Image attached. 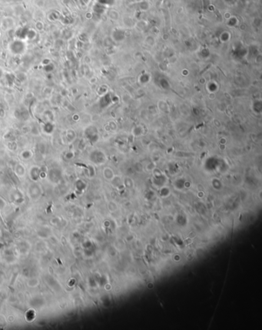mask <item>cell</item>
I'll list each match as a JSON object with an SVG mask.
<instances>
[{
  "instance_id": "obj_1",
  "label": "cell",
  "mask_w": 262,
  "mask_h": 330,
  "mask_svg": "<svg viewBox=\"0 0 262 330\" xmlns=\"http://www.w3.org/2000/svg\"><path fill=\"white\" fill-rule=\"evenodd\" d=\"M9 49V51L12 52V54H13L15 56H19V55H22L25 52L26 44L24 42V40L17 38V39L12 40L10 42Z\"/></svg>"
},
{
  "instance_id": "obj_2",
  "label": "cell",
  "mask_w": 262,
  "mask_h": 330,
  "mask_svg": "<svg viewBox=\"0 0 262 330\" xmlns=\"http://www.w3.org/2000/svg\"><path fill=\"white\" fill-rule=\"evenodd\" d=\"M77 138V133L75 129H68L65 132V141L68 144H71L75 142Z\"/></svg>"
},
{
  "instance_id": "obj_3",
  "label": "cell",
  "mask_w": 262,
  "mask_h": 330,
  "mask_svg": "<svg viewBox=\"0 0 262 330\" xmlns=\"http://www.w3.org/2000/svg\"><path fill=\"white\" fill-rule=\"evenodd\" d=\"M55 130V125L52 122H43L42 125V133L46 135H51Z\"/></svg>"
},
{
  "instance_id": "obj_4",
  "label": "cell",
  "mask_w": 262,
  "mask_h": 330,
  "mask_svg": "<svg viewBox=\"0 0 262 330\" xmlns=\"http://www.w3.org/2000/svg\"><path fill=\"white\" fill-rule=\"evenodd\" d=\"M42 116L44 118V122H52L55 120V114L51 110L46 109L42 112Z\"/></svg>"
},
{
  "instance_id": "obj_5",
  "label": "cell",
  "mask_w": 262,
  "mask_h": 330,
  "mask_svg": "<svg viewBox=\"0 0 262 330\" xmlns=\"http://www.w3.org/2000/svg\"><path fill=\"white\" fill-rule=\"evenodd\" d=\"M15 112H18L17 115H15V116L18 118L19 119L21 120H27L29 119V112L27 110H21L19 109V110H16Z\"/></svg>"
},
{
  "instance_id": "obj_6",
  "label": "cell",
  "mask_w": 262,
  "mask_h": 330,
  "mask_svg": "<svg viewBox=\"0 0 262 330\" xmlns=\"http://www.w3.org/2000/svg\"><path fill=\"white\" fill-rule=\"evenodd\" d=\"M6 147H7L8 149L9 150H11V151H14V150H16L18 148V145L17 143H16V142H15V140H13V139H11V140H8L7 141V143H6Z\"/></svg>"
},
{
  "instance_id": "obj_7",
  "label": "cell",
  "mask_w": 262,
  "mask_h": 330,
  "mask_svg": "<svg viewBox=\"0 0 262 330\" xmlns=\"http://www.w3.org/2000/svg\"><path fill=\"white\" fill-rule=\"evenodd\" d=\"M20 155H21V156L22 157V159L27 160V159H29L31 156H33V152L29 149H25V150H23Z\"/></svg>"
},
{
  "instance_id": "obj_8",
  "label": "cell",
  "mask_w": 262,
  "mask_h": 330,
  "mask_svg": "<svg viewBox=\"0 0 262 330\" xmlns=\"http://www.w3.org/2000/svg\"><path fill=\"white\" fill-rule=\"evenodd\" d=\"M36 36H37L36 31L33 30V29H28L26 38H28V39H34V38L36 37Z\"/></svg>"
},
{
  "instance_id": "obj_9",
  "label": "cell",
  "mask_w": 262,
  "mask_h": 330,
  "mask_svg": "<svg viewBox=\"0 0 262 330\" xmlns=\"http://www.w3.org/2000/svg\"><path fill=\"white\" fill-rule=\"evenodd\" d=\"M43 69H44V71L46 72V73H52L54 69H55V65H54V64H52V62H50V63L44 65V66H43Z\"/></svg>"
},
{
  "instance_id": "obj_10",
  "label": "cell",
  "mask_w": 262,
  "mask_h": 330,
  "mask_svg": "<svg viewBox=\"0 0 262 330\" xmlns=\"http://www.w3.org/2000/svg\"><path fill=\"white\" fill-rule=\"evenodd\" d=\"M22 133H25V134H29V133H31V131H32V126H30V125H24V126H22Z\"/></svg>"
},
{
  "instance_id": "obj_11",
  "label": "cell",
  "mask_w": 262,
  "mask_h": 330,
  "mask_svg": "<svg viewBox=\"0 0 262 330\" xmlns=\"http://www.w3.org/2000/svg\"><path fill=\"white\" fill-rule=\"evenodd\" d=\"M6 110L3 107L0 106V118L1 119H4V118L6 117Z\"/></svg>"
},
{
  "instance_id": "obj_12",
  "label": "cell",
  "mask_w": 262,
  "mask_h": 330,
  "mask_svg": "<svg viewBox=\"0 0 262 330\" xmlns=\"http://www.w3.org/2000/svg\"><path fill=\"white\" fill-rule=\"evenodd\" d=\"M48 88L49 87H46V88L43 89V94H45L46 96H49V95L52 94V89H51L50 91H48Z\"/></svg>"
},
{
  "instance_id": "obj_13",
  "label": "cell",
  "mask_w": 262,
  "mask_h": 330,
  "mask_svg": "<svg viewBox=\"0 0 262 330\" xmlns=\"http://www.w3.org/2000/svg\"><path fill=\"white\" fill-rule=\"evenodd\" d=\"M36 28L37 29H38V31H41L43 29V28H44V26H43V23L41 22H38L36 23Z\"/></svg>"
},
{
  "instance_id": "obj_14",
  "label": "cell",
  "mask_w": 262,
  "mask_h": 330,
  "mask_svg": "<svg viewBox=\"0 0 262 330\" xmlns=\"http://www.w3.org/2000/svg\"><path fill=\"white\" fill-rule=\"evenodd\" d=\"M4 75H5V71H4V69L2 67H1V66H0V80H1L2 78H3Z\"/></svg>"
},
{
  "instance_id": "obj_15",
  "label": "cell",
  "mask_w": 262,
  "mask_h": 330,
  "mask_svg": "<svg viewBox=\"0 0 262 330\" xmlns=\"http://www.w3.org/2000/svg\"><path fill=\"white\" fill-rule=\"evenodd\" d=\"M79 116L78 115V114H74V115H72V119L74 120V122H78V120H79Z\"/></svg>"
},
{
  "instance_id": "obj_16",
  "label": "cell",
  "mask_w": 262,
  "mask_h": 330,
  "mask_svg": "<svg viewBox=\"0 0 262 330\" xmlns=\"http://www.w3.org/2000/svg\"><path fill=\"white\" fill-rule=\"evenodd\" d=\"M2 130V124H1V123H0V131Z\"/></svg>"
}]
</instances>
